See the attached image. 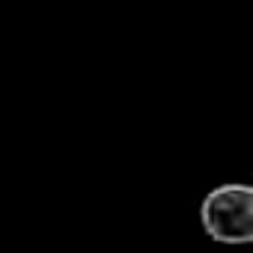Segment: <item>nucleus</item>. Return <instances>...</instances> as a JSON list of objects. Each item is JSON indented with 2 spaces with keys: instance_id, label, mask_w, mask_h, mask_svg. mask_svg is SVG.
Instances as JSON below:
<instances>
[{
  "instance_id": "1",
  "label": "nucleus",
  "mask_w": 253,
  "mask_h": 253,
  "mask_svg": "<svg viewBox=\"0 0 253 253\" xmlns=\"http://www.w3.org/2000/svg\"><path fill=\"white\" fill-rule=\"evenodd\" d=\"M200 223L217 244H253V185L226 182L206 194Z\"/></svg>"
}]
</instances>
